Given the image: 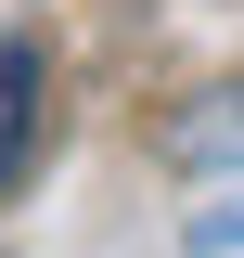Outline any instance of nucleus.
Instances as JSON below:
<instances>
[{
  "label": "nucleus",
  "mask_w": 244,
  "mask_h": 258,
  "mask_svg": "<svg viewBox=\"0 0 244 258\" xmlns=\"http://www.w3.org/2000/svg\"><path fill=\"white\" fill-rule=\"evenodd\" d=\"M39 103H52V64H39V39H0V194L39 168Z\"/></svg>",
  "instance_id": "obj_1"
},
{
  "label": "nucleus",
  "mask_w": 244,
  "mask_h": 258,
  "mask_svg": "<svg viewBox=\"0 0 244 258\" xmlns=\"http://www.w3.org/2000/svg\"><path fill=\"white\" fill-rule=\"evenodd\" d=\"M167 155H180V168H244V91L180 103V116H167Z\"/></svg>",
  "instance_id": "obj_2"
}]
</instances>
